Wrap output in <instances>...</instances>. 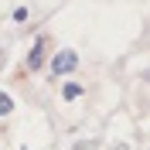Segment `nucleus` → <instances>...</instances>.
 <instances>
[{
    "mask_svg": "<svg viewBox=\"0 0 150 150\" xmlns=\"http://www.w3.org/2000/svg\"><path fill=\"white\" fill-rule=\"evenodd\" d=\"M45 45H48V38H38L34 48H31V55H28V68H31V72H38L41 62H45Z\"/></svg>",
    "mask_w": 150,
    "mask_h": 150,
    "instance_id": "2",
    "label": "nucleus"
},
{
    "mask_svg": "<svg viewBox=\"0 0 150 150\" xmlns=\"http://www.w3.org/2000/svg\"><path fill=\"white\" fill-rule=\"evenodd\" d=\"M79 96H82V85H79V82H68L65 85V99H79Z\"/></svg>",
    "mask_w": 150,
    "mask_h": 150,
    "instance_id": "4",
    "label": "nucleus"
},
{
    "mask_svg": "<svg viewBox=\"0 0 150 150\" xmlns=\"http://www.w3.org/2000/svg\"><path fill=\"white\" fill-rule=\"evenodd\" d=\"M28 17V7H14V21H24Z\"/></svg>",
    "mask_w": 150,
    "mask_h": 150,
    "instance_id": "5",
    "label": "nucleus"
},
{
    "mask_svg": "<svg viewBox=\"0 0 150 150\" xmlns=\"http://www.w3.org/2000/svg\"><path fill=\"white\" fill-rule=\"evenodd\" d=\"M79 65V55H75V51H55V58H51V72L55 75H65V72H72V68Z\"/></svg>",
    "mask_w": 150,
    "mask_h": 150,
    "instance_id": "1",
    "label": "nucleus"
},
{
    "mask_svg": "<svg viewBox=\"0 0 150 150\" xmlns=\"http://www.w3.org/2000/svg\"><path fill=\"white\" fill-rule=\"evenodd\" d=\"M10 109H14V99L7 92H0V116H10Z\"/></svg>",
    "mask_w": 150,
    "mask_h": 150,
    "instance_id": "3",
    "label": "nucleus"
},
{
    "mask_svg": "<svg viewBox=\"0 0 150 150\" xmlns=\"http://www.w3.org/2000/svg\"><path fill=\"white\" fill-rule=\"evenodd\" d=\"M116 150H130V147H126V143H120V147H116Z\"/></svg>",
    "mask_w": 150,
    "mask_h": 150,
    "instance_id": "6",
    "label": "nucleus"
}]
</instances>
